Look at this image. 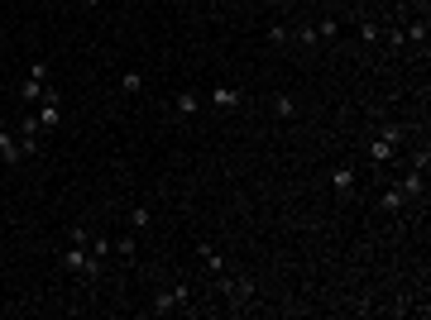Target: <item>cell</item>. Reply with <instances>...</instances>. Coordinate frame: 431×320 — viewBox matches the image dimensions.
Segmentation results:
<instances>
[{"instance_id":"obj_14","label":"cell","mask_w":431,"mask_h":320,"mask_svg":"<svg viewBox=\"0 0 431 320\" xmlns=\"http://www.w3.org/2000/svg\"><path fill=\"white\" fill-rule=\"evenodd\" d=\"M120 91H125V96H139V91H144V72H125V77H120Z\"/></svg>"},{"instance_id":"obj_16","label":"cell","mask_w":431,"mask_h":320,"mask_svg":"<svg viewBox=\"0 0 431 320\" xmlns=\"http://www.w3.org/2000/svg\"><path fill=\"white\" fill-rule=\"evenodd\" d=\"M355 29H359V38H364V43H379V38H383V29H379L374 19H359Z\"/></svg>"},{"instance_id":"obj_9","label":"cell","mask_w":431,"mask_h":320,"mask_svg":"<svg viewBox=\"0 0 431 320\" xmlns=\"http://www.w3.org/2000/svg\"><path fill=\"white\" fill-rule=\"evenodd\" d=\"M0 163H24V148H19V139H10V134H0Z\"/></svg>"},{"instance_id":"obj_21","label":"cell","mask_w":431,"mask_h":320,"mask_svg":"<svg viewBox=\"0 0 431 320\" xmlns=\"http://www.w3.org/2000/svg\"><path fill=\"white\" fill-rule=\"evenodd\" d=\"M269 43H288V29L283 24H269Z\"/></svg>"},{"instance_id":"obj_15","label":"cell","mask_w":431,"mask_h":320,"mask_svg":"<svg viewBox=\"0 0 431 320\" xmlns=\"http://www.w3.org/2000/svg\"><path fill=\"white\" fill-rule=\"evenodd\" d=\"M149 220H154L149 206H129V229H149Z\"/></svg>"},{"instance_id":"obj_13","label":"cell","mask_w":431,"mask_h":320,"mask_svg":"<svg viewBox=\"0 0 431 320\" xmlns=\"http://www.w3.org/2000/svg\"><path fill=\"white\" fill-rule=\"evenodd\" d=\"M379 206H383V211H388V215H398V211H403V206H408V196H403L398 187H388V192L379 196Z\"/></svg>"},{"instance_id":"obj_8","label":"cell","mask_w":431,"mask_h":320,"mask_svg":"<svg viewBox=\"0 0 431 320\" xmlns=\"http://www.w3.org/2000/svg\"><path fill=\"white\" fill-rule=\"evenodd\" d=\"M211 106L216 110H240V106H244V96H240L235 87H216V91H211Z\"/></svg>"},{"instance_id":"obj_2","label":"cell","mask_w":431,"mask_h":320,"mask_svg":"<svg viewBox=\"0 0 431 320\" xmlns=\"http://www.w3.org/2000/svg\"><path fill=\"white\" fill-rule=\"evenodd\" d=\"M173 311H192V287L173 282L163 297H154V316H173Z\"/></svg>"},{"instance_id":"obj_20","label":"cell","mask_w":431,"mask_h":320,"mask_svg":"<svg viewBox=\"0 0 431 320\" xmlns=\"http://www.w3.org/2000/svg\"><path fill=\"white\" fill-rule=\"evenodd\" d=\"M87 249H92V258H96V263H106V253H110V239H92Z\"/></svg>"},{"instance_id":"obj_11","label":"cell","mask_w":431,"mask_h":320,"mask_svg":"<svg viewBox=\"0 0 431 320\" xmlns=\"http://www.w3.org/2000/svg\"><path fill=\"white\" fill-rule=\"evenodd\" d=\"M197 253H202V263H207V268H211L216 277H220V273H225V258H220V249H216V244H197Z\"/></svg>"},{"instance_id":"obj_18","label":"cell","mask_w":431,"mask_h":320,"mask_svg":"<svg viewBox=\"0 0 431 320\" xmlns=\"http://www.w3.org/2000/svg\"><path fill=\"white\" fill-rule=\"evenodd\" d=\"M403 38H408V43H422V38H427V19H412V24L403 29Z\"/></svg>"},{"instance_id":"obj_5","label":"cell","mask_w":431,"mask_h":320,"mask_svg":"<svg viewBox=\"0 0 431 320\" xmlns=\"http://www.w3.org/2000/svg\"><path fill=\"white\" fill-rule=\"evenodd\" d=\"M58 119H63V96L53 87H43V96H39V129H58Z\"/></svg>"},{"instance_id":"obj_1","label":"cell","mask_w":431,"mask_h":320,"mask_svg":"<svg viewBox=\"0 0 431 320\" xmlns=\"http://www.w3.org/2000/svg\"><path fill=\"white\" fill-rule=\"evenodd\" d=\"M403 139H408V124H383V134L369 144V163H379V168H383V163H393Z\"/></svg>"},{"instance_id":"obj_22","label":"cell","mask_w":431,"mask_h":320,"mask_svg":"<svg viewBox=\"0 0 431 320\" xmlns=\"http://www.w3.org/2000/svg\"><path fill=\"white\" fill-rule=\"evenodd\" d=\"M82 5H87V10H101V5H106V0H82Z\"/></svg>"},{"instance_id":"obj_4","label":"cell","mask_w":431,"mask_h":320,"mask_svg":"<svg viewBox=\"0 0 431 320\" xmlns=\"http://www.w3.org/2000/svg\"><path fill=\"white\" fill-rule=\"evenodd\" d=\"M220 292L230 297L235 311H249V301H254V282H249V277H225V273H220Z\"/></svg>"},{"instance_id":"obj_19","label":"cell","mask_w":431,"mask_h":320,"mask_svg":"<svg viewBox=\"0 0 431 320\" xmlns=\"http://www.w3.org/2000/svg\"><path fill=\"white\" fill-rule=\"evenodd\" d=\"M335 34H340V19H322V24H317V43L335 38Z\"/></svg>"},{"instance_id":"obj_23","label":"cell","mask_w":431,"mask_h":320,"mask_svg":"<svg viewBox=\"0 0 431 320\" xmlns=\"http://www.w3.org/2000/svg\"><path fill=\"white\" fill-rule=\"evenodd\" d=\"M0 134H5V119H0Z\"/></svg>"},{"instance_id":"obj_17","label":"cell","mask_w":431,"mask_h":320,"mask_svg":"<svg viewBox=\"0 0 431 320\" xmlns=\"http://www.w3.org/2000/svg\"><path fill=\"white\" fill-rule=\"evenodd\" d=\"M115 253H120V258H125V263H134V229H129V234H120V239H115Z\"/></svg>"},{"instance_id":"obj_7","label":"cell","mask_w":431,"mask_h":320,"mask_svg":"<svg viewBox=\"0 0 431 320\" xmlns=\"http://www.w3.org/2000/svg\"><path fill=\"white\" fill-rule=\"evenodd\" d=\"M330 187H335L340 196H350V192H355V168H350V163H340V168H330Z\"/></svg>"},{"instance_id":"obj_12","label":"cell","mask_w":431,"mask_h":320,"mask_svg":"<svg viewBox=\"0 0 431 320\" xmlns=\"http://www.w3.org/2000/svg\"><path fill=\"white\" fill-rule=\"evenodd\" d=\"M273 115H278V119H293V115H297V96L278 91V96H273Z\"/></svg>"},{"instance_id":"obj_3","label":"cell","mask_w":431,"mask_h":320,"mask_svg":"<svg viewBox=\"0 0 431 320\" xmlns=\"http://www.w3.org/2000/svg\"><path fill=\"white\" fill-rule=\"evenodd\" d=\"M43 87H48V62L39 58V62L29 67V77L19 82V101H24V106H34V101L43 96Z\"/></svg>"},{"instance_id":"obj_6","label":"cell","mask_w":431,"mask_h":320,"mask_svg":"<svg viewBox=\"0 0 431 320\" xmlns=\"http://www.w3.org/2000/svg\"><path fill=\"white\" fill-rule=\"evenodd\" d=\"M398 192H403L408 201H422V192H427V172H422V168H408V172L398 177Z\"/></svg>"},{"instance_id":"obj_10","label":"cell","mask_w":431,"mask_h":320,"mask_svg":"<svg viewBox=\"0 0 431 320\" xmlns=\"http://www.w3.org/2000/svg\"><path fill=\"white\" fill-rule=\"evenodd\" d=\"M173 110H178V115H197V110H202V96H197V91H178V96H173Z\"/></svg>"}]
</instances>
